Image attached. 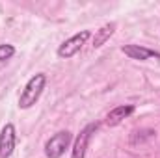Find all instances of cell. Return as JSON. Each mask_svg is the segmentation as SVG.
I'll use <instances>...</instances> for the list:
<instances>
[{"label":"cell","instance_id":"obj_9","mask_svg":"<svg viewBox=\"0 0 160 158\" xmlns=\"http://www.w3.org/2000/svg\"><path fill=\"white\" fill-rule=\"evenodd\" d=\"M13 54H15V47L13 45H9V43H2L0 45V62L9 60Z\"/></svg>","mask_w":160,"mask_h":158},{"label":"cell","instance_id":"obj_8","mask_svg":"<svg viewBox=\"0 0 160 158\" xmlns=\"http://www.w3.org/2000/svg\"><path fill=\"white\" fill-rule=\"evenodd\" d=\"M114 32H116V22H106L104 26H101V28L95 32V37H93V47H95V48L102 47L106 41L114 36Z\"/></svg>","mask_w":160,"mask_h":158},{"label":"cell","instance_id":"obj_2","mask_svg":"<svg viewBox=\"0 0 160 158\" xmlns=\"http://www.w3.org/2000/svg\"><path fill=\"white\" fill-rule=\"evenodd\" d=\"M73 136L69 130H60L54 136H50L45 143V156L47 158H62L65 149L69 147Z\"/></svg>","mask_w":160,"mask_h":158},{"label":"cell","instance_id":"obj_3","mask_svg":"<svg viewBox=\"0 0 160 158\" xmlns=\"http://www.w3.org/2000/svg\"><path fill=\"white\" fill-rule=\"evenodd\" d=\"M89 37H91V32H89V30H82V32H78V34H75L73 37L65 39L60 47H58V56L63 58V60L73 58L80 48L86 45V41L89 39Z\"/></svg>","mask_w":160,"mask_h":158},{"label":"cell","instance_id":"obj_5","mask_svg":"<svg viewBox=\"0 0 160 158\" xmlns=\"http://www.w3.org/2000/svg\"><path fill=\"white\" fill-rule=\"evenodd\" d=\"M17 145V132L11 123H6L0 130V158H9Z\"/></svg>","mask_w":160,"mask_h":158},{"label":"cell","instance_id":"obj_4","mask_svg":"<svg viewBox=\"0 0 160 158\" xmlns=\"http://www.w3.org/2000/svg\"><path fill=\"white\" fill-rule=\"evenodd\" d=\"M97 128H99V123H89V125H86L80 130V134L77 136V140H75L73 151H71V158H86V151H88L89 140L97 132Z\"/></svg>","mask_w":160,"mask_h":158},{"label":"cell","instance_id":"obj_6","mask_svg":"<svg viewBox=\"0 0 160 158\" xmlns=\"http://www.w3.org/2000/svg\"><path fill=\"white\" fill-rule=\"evenodd\" d=\"M121 52L125 56H128L130 60H140V62H145L149 58H160V52H155V50L140 47V45H125V47H121Z\"/></svg>","mask_w":160,"mask_h":158},{"label":"cell","instance_id":"obj_1","mask_svg":"<svg viewBox=\"0 0 160 158\" xmlns=\"http://www.w3.org/2000/svg\"><path fill=\"white\" fill-rule=\"evenodd\" d=\"M47 86V75L45 73H38L34 75L32 78L26 82L24 89L21 91V97H19V108L21 110H28L32 108L38 101H39L41 93Z\"/></svg>","mask_w":160,"mask_h":158},{"label":"cell","instance_id":"obj_7","mask_svg":"<svg viewBox=\"0 0 160 158\" xmlns=\"http://www.w3.org/2000/svg\"><path fill=\"white\" fill-rule=\"evenodd\" d=\"M132 114H134V106L132 104H121V106H116L114 110L108 112L104 123L108 126H118L123 119H127L128 116H132Z\"/></svg>","mask_w":160,"mask_h":158}]
</instances>
